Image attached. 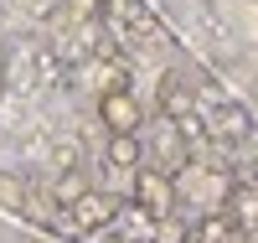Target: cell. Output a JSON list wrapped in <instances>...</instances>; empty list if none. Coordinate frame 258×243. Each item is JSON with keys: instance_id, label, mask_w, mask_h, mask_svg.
I'll list each match as a JSON object with an SVG mask.
<instances>
[{"instance_id": "6da1fadb", "label": "cell", "mask_w": 258, "mask_h": 243, "mask_svg": "<svg viewBox=\"0 0 258 243\" xmlns=\"http://www.w3.org/2000/svg\"><path fill=\"white\" fill-rule=\"evenodd\" d=\"M119 207H124V202H119L114 191H93V186H88V191H83L78 202L68 207L73 233H98V228H109L114 217H119Z\"/></svg>"}, {"instance_id": "7a4b0ae2", "label": "cell", "mask_w": 258, "mask_h": 243, "mask_svg": "<svg viewBox=\"0 0 258 243\" xmlns=\"http://www.w3.org/2000/svg\"><path fill=\"white\" fill-rule=\"evenodd\" d=\"M135 207L150 212V217H165L170 207H176V181H170L165 171L140 166V171H135Z\"/></svg>"}, {"instance_id": "3957f363", "label": "cell", "mask_w": 258, "mask_h": 243, "mask_svg": "<svg viewBox=\"0 0 258 243\" xmlns=\"http://www.w3.org/2000/svg\"><path fill=\"white\" fill-rule=\"evenodd\" d=\"M98 119H103L109 135H135V129H140V104H135V93H103V99H98Z\"/></svg>"}, {"instance_id": "277c9868", "label": "cell", "mask_w": 258, "mask_h": 243, "mask_svg": "<svg viewBox=\"0 0 258 243\" xmlns=\"http://www.w3.org/2000/svg\"><path fill=\"white\" fill-rule=\"evenodd\" d=\"M227 202H232L227 217L238 223V233H258V186H238Z\"/></svg>"}, {"instance_id": "5b68a950", "label": "cell", "mask_w": 258, "mask_h": 243, "mask_svg": "<svg viewBox=\"0 0 258 243\" xmlns=\"http://www.w3.org/2000/svg\"><path fill=\"white\" fill-rule=\"evenodd\" d=\"M191 243H238V223L227 212H207L197 223V233H191Z\"/></svg>"}, {"instance_id": "8992f818", "label": "cell", "mask_w": 258, "mask_h": 243, "mask_svg": "<svg viewBox=\"0 0 258 243\" xmlns=\"http://www.w3.org/2000/svg\"><path fill=\"white\" fill-rule=\"evenodd\" d=\"M160 109H165L170 119L202 114V109H197V93H186V88H181V78H165V83H160Z\"/></svg>"}, {"instance_id": "52a82bcc", "label": "cell", "mask_w": 258, "mask_h": 243, "mask_svg": "<svg viewBox=\"0 0 258 243\" xmlns=\"http://www.w3.org/2000/svg\"><path fill=\"white\" fill-rule=\"evenodd\" d=\"M140 161H145V150L135 135H109V166L114 171H140Z\"/></svg>"}, {"instance_id": "ba28073f", "label": "cell", "mask_w": 258, "mask_h": 243, "mask_svg": "<svg viewBox=\"0 0 258 243\" xmlns=\"http://www.w3.org/2000/svg\"><path fill=\"white\" fill-rule=\"evenodd\" d=\"M26 202H31V186L16 171H0V212H26Z\"/></svg>"}, {"instance_id": "9c48e42d", "label": "cell", "mask_w": 258, "mask_h": 243, "mask_svg": "<svg viewBox=\"0 0 258 243\" xmlns=\"http://www.w3.org/2000/svg\"><path fill=\"white\" fill-rule=\"evenodd\" d=\"M98 99L103 93H129V62H98Z\"/></svg>"}, {"instance_id": "30bf717a", "label": "cell", "mask_w": 258, "mask_h": 243, "mask_svg": "<svg viewBox=\"0 0 258 243\" xmlns=\"http://www.w3.org/2000/svg\"><path fill=\"white\" fill-rule=\"evenodd\" d=\"M83 191H88V181H83V176H78V166H68V171L57 176V186H52V202H62V207H73V202H78Z\"/></svg>"}, {"instance_id": "8fae6325", "label": "cell", "mask_w": 258, "mask_h": 243, "mask_svg": "<svg viewBox=\"0 0 258 243\" xmlns=\"http://www.w3.org/2000/svg\"><path fill=\"white\" fill-rule=\"evenodd\" d=\"M191 233H186V223H181V217H155V228H150V243H186Z\"/></svg>"}, {"instance_id": "7c38bea8", "label": "cell", "mask_w": 258, "mask_h": 243, "mask_svg": "<svg viewBox=\"0 0 258 243\" xmlns=\"http://www.w3.org/2000/svg\"><path fill=\"white\" fill-rule=\"evenodd\" d=\"M212 119H217V129H222V135H248V114H243L238 104H222Z\"/></svg>"}, {"instance_id": "4fadbf2b", "label": "cell", "mask_w": 258, "mask_h": 243, "mask_svg": "<svg viewBox=\"0 0 258 243\" xmlns=\"http://www.w3.org/2000/svg\"><path fill=\"white\" fill-rule=\"evenodd\" d=\"M186 243H191V238H186Z\"/></svg>"}]
</instances>
